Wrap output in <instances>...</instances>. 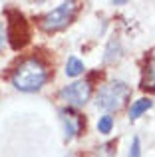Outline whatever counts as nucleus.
I'll return each instance as SVG.
<instances>
[{"mask_svg": "<svg viewBox=\"0 0 155 157\" xmlns=\"http://www.w3.org/2000/svg\"><path fill=\"white\" fill-rule=\"evenodd\" d=\"M78 10H80V2H62L60 6H56L54 10H50L42 20H40V28L44 32H60L64 28H68L74 22Z\"/></svg>", "mask_w": 155, "mask_h": 157, "instance_id": "obj_4", "label": "nucleus"}, {"mask_svg": "<svg viewBox=\"0 0 155 157\" xmlns=\"http://www.w3.org/2000/svg\"><path fill=\"white\" fill-rule=\"evenodd\" d=\"M4 16H6V40L14 52H20L30 44L32 40V28L28 18L20 12V8L8 6L4 8Z\"/></svg>", "mask_w": 155, "mask_h": 157, "instance_id": "obj_2", "label": "nucleus"}, {"mask_svg": "<svg viewBox=\"0 0 155 157\" xmlns=\"http://www.w3.org/2000/svg\"><path fill=\"white\" fill-rule=\"evenodd\" d=\"M4 42H6V34H4V26H2V24H0V50H2Z\"/></svg>", "mask_w": 155, "mask_h": 157, "instance_id": "obj_13", "label": "nucleus"}, {"mask_svg": "<svg viewBox=\"0 0 155 157\" xmlns=\"http://www.w3.org/2000/svg\"><path fill=\"white\" fill-rule=\"evenodd\" d=\"M139 90L145 94H155V46L145 52L143 60H141Z\"/></svg>", "mask_w": 155, "mask_h": 157, "instance_id": "obj_7", "label": "nucleus"}, {"mask_svg": "<svg viewBox=\"0 0 155 157\" xmlns=\"http://www.w3.org/2000/svg\"><path fill=\"white\" fill-rule=\"evenodd\" d=\"M153 107V100L151 98H139V100H135L129 107V121H135V119H139L141 115L145 113V111H149Z\"/></svg>", "mask_w": 155, "mask_h": 157, "instance_id": "obj_9", "label": "nucleus"}, {"mask_svg": "<svg viewBox=\"0 0 155 157\" xmlns=\"http://www.w3.org/2000/svg\"><path fill=\"white\" fill-rule=\"evenodd\" d=\"M121 56H123V48H121V42H119V38H115V36H113V38L108 42L104 62H105V64H115V62H119V60H121Z\"/></svg>", "mask_w": 155, "mask_h": 157, "instance_id": "obj_8", "label": "nucleus"}, {"mask_svg": "<svg viewBox=\"0 0 155 157\" xmlns=\"http://www.w3.org/2000/svg\"><path fill=\"white\" fill-rule=\"evenodd\" d=\"M113 117L112 115H101L100 119H97V131H100V133H104V135H109L112 133V129H113Z\"/></svg>", "mask_w": 155, "mask_h": 157, "instance_id": "obj_11", "label": "nucleus"}, {"mask_svg": "<svg viewBox=\"0 0 155 157\" xmlns=\"http://www.w3.org/2000/svg\"><path fill=\"white\" fill-rule=\"evenodd\" d=\"M60 121L64 125V141H74V139L81 137L85 133V127H88V121H85V115L80 113L76 107H60L58 109Z\"/></svg>", "mask_w": 155, "mask_h": 157, "instance_id": "obj_5", "label": "nucleus"}, {"mask_svg": "<svg viewBox=\"0 0 155 157\" xmlns=\"http://www.w3.org/2000/svg\"><path fill=\"white\" fill-rule=\"evenodd\" d=\"M54 76V70L42 56H26L16 64L10 74V82L18 92L34 94L40 92Z\"/></svg>", "mask_w": 155, "mask_h": 157, "instance_id": "obj_1", "label": "nucleus"}, {"mask_svg": "<svg viewBox=\"0 0 155 157\" xmlns=\"http://www.w3.org/2000/svg\"><path fill=\"white\" fill-rule=\"evenodd\" d=\"M92 94H93L92 86H89L85 80H80V82H74V84L62 88L58 96H60L62 101H66L68 107H76V109H78V107L88 104L89 98H92Z\"/></svg>", "mask_w": 155, "mask_h": 157, "instance_id": "obj_6", "label": "nucleus"}, {"mask_svg": "<svg viewBox=\"0 0 155 157\" xmlns=\"http://www.w3.org/2000/svg\"><path fill=\"white\" fill-rule=\"evenodd\" d=\"M129 157H141V139L137 135L133 137L131 147H129Z\"/></svg>", "mask_w": 155, "mask_h": 157, "instance_id": "obj_12", "label": "nucleus"}, {"mask_svg": "<svg viewBox=\"0 0 155 157\" xmlns=\"http://www.w3.org/2000/svg\"><path fill=\"white\" fill-rule=\"evenodd\" d=\"M84 72H85V66H84V62H81L80 58H76V56L68 58V62H66V76L78 78V76H81Z\"/></svg>", "mask_w": 155, "mask_h": 157, "instance_id": "obj_10", "label": "nucleus"}, {"mask_svg": "<svg viewBox=\"0 0 155 157\" xmlns=\"http://www.w3.org/2000/svg\"><path fill=\"white\" fill-rule=\"evenodd\" d=\"M131 98V88H129L125 82H112V84H105L100 88L96 96V105L100 109L108 111V115L112 111H119L123 109L127 100Z\"/></svg>", "mask_w": 155, "mask_h": 157, "instance_id": "obj_3", "label": "nucleus"}]
</instances>
